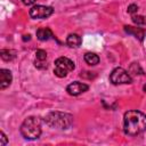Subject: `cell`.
I'll use <instances>...</instances> for the list:
<instances>
[{"mask_svg":"<svg viewBox=\"0 0 146 146\" xmlns=\"http://www.w3.org/2000/svg\"><path fill=\"white\" fill-rule=\"evenodd\" d=\"M22 1H23L24 5H26V6H31V5H33L36 0H22Z\"/></svg>","mask_w":146,"mask_h":146,"instance_id":"cell-20","label":"cell"},{"mask_svg":"<svg viewBox=\"0 0 146 146\" xmlns=\"http://www.w3.org/2000/svg\"><path fill=\"white\" fill-rule=\"evenodd\" d=\"M132 22L137 25H146V17L144 16H132Z\"/></svg>","mask_w":146,"mask_h":146,"instance_id":"cell-16","label":"cell"},{"mask_svg":"<svg viewBox=\"0 0 146 146\" xmlns=\"http://www.w3.org/2000/svg\"><path fill=\"white\" fill-rule=\"evenodd\" d=\"M34 65H35V67L39 68V70H44V68H47L46 60H36V59H35Z\"/></svg>","mask_w":146,"mask_h":146,"instance_id":"cell-17","label":"cell"},{"mask_svg":"<svg viewBox=\"0 0 146 146\" xmlns=\"http://www.w3.org/2000/svg\"><path fill=\"white\" fill-rule=\"evenodd\" d=\"M84 60L88 65H97L99 63V57L95 52H86L84 54Z\"/></svg>","mask_w":146,"mask_h":146,"instance_id":"cell-13","label":"cell"},{"mask_svg":"<svg viewBox=\"0 0 146 146\" xmlns=\"http://www.w3.org/2000/svg\"><path fill=\"white\" fill-rule=\"evenodd\" d=\"M144 91H146V84L144 86Z\"/></svg>","mask_w":146,"mask_h":146,"instance_id":"cell-22","label":"cell"},{"mask_svg":"<svg viewBox=\"0 0 146 146\" xmlns=\"http://www.w3.org/2000/svg\"><path fill=\"white\" fill-rule=\"evenodd\" d=\"M11 80H13L11 72L9 70L1 68L0 70V89L3 90L7 87H9L11 83Z\"/></svg>","mask_w":146,"mask_h":146,"instance_id":"cell-8","label":"cell"},{"mask_svg":"<svg viewBox=\"0 0 146 146\" xmlns=\"http://www.w3.org/2000/svg\"><path fill=\"white\" fill-rule=\"evenodd\" d=\"M137 10H138V6L136 3H131L128 7V13L129 14H135V13H137Z\"/></svg>","mask_w":146,"mask_h":146,"instance_id":"cell-18","label":"cell"},{"mask_svg":"<svg viewBox=\"0 0 146 146\" xmlns=\"http://www.w3.org/2000/svg\"><path fill=\"white\" fill-rule=\"evenodd\" d=\"M129 72H130L131 74H135V75H137V74H143V70L140 68V66H139L138 63H132V64L130 65Z\"/></svg>","mask_w":146,"mask_h":146,"instance_id":"cell-14","label":"cell"},{"mask_svg":"<svg viewBox=\"0 0 146 146\" xmlns=\"http://www.w3.org/2000/svg\"><path fill=\"white\" fill-rule=\"evenodd\" d=\"M0 139H1V141H0V145L1 146H5V145H7V143H8V139H7V136L5 135V132L3 131H1V133H0Z\"/></svg>","mask_w":146,"mask_h":146,"instance_id":"cell-19","label":"cell"},{"mask_svg":"<svg viewBox=\"0 0 146 146\" xmlns=\"http://www.w3.org/2000/svg\"><path fill=\"white\" fill-rule=\"evenodd\" d=\"M124 31H125L128 34H132V35H135V36L138 38L140 41L144 40L145 33H146V31L143 30V29H140V27H133V26H128V25L124 26Z\"/></svg>","mask_w":146,"mask_h":146,"instance_id":"cell-9","label":"cell"},{"mask_svg":"<svg viewBox=\"0 0 146 146\" xmlns=\"http://www.w3.org/2000/svg\"><path fill=\"white\" fill-rule=\"evenodd\" d=\"M30 39H31V36H30V34H27V35H24V36H23V40H24V41H26V40L29 41Z\"/></svg>","mask_w":146,"mask_h":146,"instance_id":"cell-21","label":"cell"},{"mask_svg":"<svg viewBox=\"0 0 146 146\" xmlns=\"http://www.w3.org/2000/svg\"><path fill=\"white\" fill-rule=\"evenodd\" d=\"M146 130V114L132 110L124 113L123 131L129 136H137Z\"/></svg>","mask_w":146,"mask_h":146,"instance_id":"cell-1","label":"cell"},{"mask_svg":"<svg viewBox=\"0 0 146 146\" xmlns=\"http://www.w3.org/2000/svg\"><path fill=\"white\" fill-rule=\"evenodd\" d=\"M89 89V86L86 84V83H82V82H79V81H75L71 84H68L66 87V91L68 95L71 96H78L84 91H87Z\"/></svg>","mask_w":146,"mask_h":146,"instance_id":"cell-7","label":"cell"},{"mask_svg":"<svg viewBox=\"0 0 146 146\" xmlns=\"http://www.w3.org/2000/svg\"><path fill=\"white\" fill-rule=\"evenodd\" d=\"M0 56L5 62H10L16 57V52L14 50H10V49H1Z\"/></svg>","mask_w":146,"mask_h":146,"instance_id":"cell-12","label":"cell"},{"mask_svg":"<svg viewBox=\"0 0 146 146\" xmlns=\"http://www.w3.org/2000/svg\"><path fill=\"white\" fill-rule=\"evenodd\" d=\"M54 8L49 6H42V5H36L30 9V16L34 19H43L52 15Z\"/></svg>","mask_w":146,"mask_h":146,"instance_id":"cell-6","label":"cell"},{"mask_svg":"<svg viewBox=\"0 0 146 146\" xmlns=\"http://www.w3.org/2000/svg\"><path fill=\"white\" fill-rule=\"evenodd\" d=\"M75 67L74 63L67 58V57H58L55 60V68L54 73L58 78H65L71 71H73Z\"/></svg>","mask_w":146,"mask_h":146,"instance_id":"cell-4","label":"cell"},{"mask_svg":"<svg viewBox=\"0 0 146 146\" xmlns=\"http://www.w3.org/2000/svg\"><path fill=\"white\" fill-rule=\"evenodd\" d=\"M110 81L113 84H129L132 82L130 74L122 67H116L110 75Z\"/></svg>","mask_w":146,"mask_h":146,"instance_id":"cell-5","label":"cell"},{"mask_svg":"<svg viewBox=\"0 0 146 146\" xmlns=\"http://www.w3.org/2000/svg\"><path fill=\"white\" fill-rule=\"evenodd\" d=\"M46 123L51 128H58V129H68L73 123V116L68 113L54 111L49 112L44 116Z\"/></svg>","mask_w":146,"mask_h":146,"instance_id":"cell-2","label":"cell"},{"mask_svg":"<svg viewBox=\"0 0 146 146\" xmlns=\"http://www.w3.org/2000/svg\"><path fill=\"white\" fill-rule=\"evenodd\" d=\"M52 36H54V34H52L51 30L48 27H41V29L36 30V38L40 41H47V40L51 39Z\"/></svg>","mask_w":146,"mask_h":146,"instance_id":"cell-10","label":"cell"},{"mask_svg":"<svg viewBox=\"0 0 146 146\" xmlns=\"http://www.w3.org/2000/svg\"><path fill=\"white\" fill-rule=\"evenodd\" d=\"M21 133L25 139H38L41 135V120L36 116L26 117L21 125Z\"/></svg>","mask_w":146,"mask_h":146,"instance_id":"cell-3","label":"cell"},{"mask_svg":"<svg viewBox=\"0 0 146 146\" xmlns=\"http://www.w3.org/2000/svg\"><path fill=\"white\" fill-rule=\"evenodd\" d=\"M66 43L71 48H79L81 44V38H80V35H78L75 33H71V34H68V36L66 39Z\"/></svg>","mask_w":146,"mask_h":146,"instance_id":"cell-11","label":"cell"},{"mask_svg":"<svg viewBox=\"0 0 146 146\" xmlns=\"http://www.w3.org/2000/svg\"><path fill=\"white\" fill-rule=\"evenodd\" d=\"M35 59L36 60H46L47 59V52L42 49H39L36 50L35 52Z\"/></svg>","mask_w":146,"mask_h":146,"instance_id":"cell-15","label":"cell"}]
</instances>
